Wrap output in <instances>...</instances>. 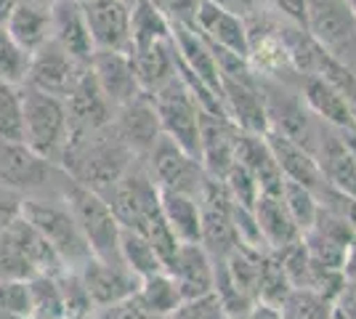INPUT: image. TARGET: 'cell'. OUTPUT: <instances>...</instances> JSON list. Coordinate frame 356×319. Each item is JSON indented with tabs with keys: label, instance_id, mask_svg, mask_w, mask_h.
I'll list each match as a JSON object with an SVG mask.
<instances>
[{
	"label": "cell",
	"instance_id": "6da1fadb",
	"mask_svg": "<svg viewBox=\"0 0 356 319\" xmlns=\"http://www.w3.org/2000/svg\"><path fill=\"white\" fill-rule=\"evenodd\" d=\"M136 160L138 157L115 136V131L109 125L99 133L70 141L59 167L70 181L80 183L90 192L106 195Z\"/></svg>",
	"mask_w": 356,
	"mask_h": 319
},
{
	"label": "cell",
	"instance_id": "7a4b0ae2",
	"mask_svg": "<svg viewBox=\"0 0 356 319\" xmlns=\"http://www.w3.org/2000/svg\"><path fill=\"white\" fill-rule=\"evenodd\" d=\"M70 138L72 133L64 99L22 85V141L59 167Z\"/></svg>",
	"mask_w": 356,
	"mask_h": 319
},
{
	"label": "cell",
	"instance_id": "3957f363",
	"mask_svg": "<svg viewBox=\"0 0 356 319\" xmlns=\"http://www.w3.org/2000/svg\"><path fill=\"white\" fill-rule=\"evenodd\" d=\"M22 218L51 245L67 272H77L93 256L74 215L64 202H45V199H22L19 202Z\"/></svg>",
	"mask_w": 356,
	"mask_h": 319
},
{
	"label": "cell",
	"instance_id": "277c9868",
	"mask_svg": "<svg viewBox=\"0 0 356 319\" xmlns=\"http://www.w3.org/2000/svg\"><path fill=\"white\" fill-rule=\"evenodd\" d=\"M306 30L330 59L356 77V16L346 0H306Z\"/></svg>",
	"mask_w": 356,
	"mask_h": 319
},
{
	"label": "cell",
	"instance_id": "5b68a950",
	"mask_svg": "<svg viewBox=\"0 0 356 319\" xmlns=\"http://www.w3.org/2000/svg\"><path fill=\"white\" fill-rule=\"evenodd\" d=\"M258 88H261L264 106H266V133H280L287 141H293V144H298V147H303V149H309L314 154L322 122L316 120L309 112V106L303 104L300 91L293 88V85L264 80V77H258Z\"/></svg>",
	"mask_w": 356,
	"mask_h": 319
},
{
	"label": "cell",
	"instance_id": "8992f818",
	"mask_svg": "<svg viewBox=\"0 0 356 319\" xmlns=\"http://www.w3.org/2000/svg\"><path fill=\"white\" fill-rule=\"evenodd\" d=\"M67 183L70 186L64 189V205L74 215L90 253L96 259L120 261V231H122V227L115 218L112 208L106 205V199L99 192H90L80 183Z\"/></svg>",
	"mask_w": 356,
	"mask_h": 319
},
{
	"label": "cell",
	"instance_id": "52a82bcc",
	"mask_svg": "<svg viewBox=\"0 0 356 319\" xmlns=\"http://www.w3.org/2000/svg\"><path fill=\"white\" fill-rule=\"evenodd\" d=\"M102 197L112 208L120 227L134 229V231H141L149 218L160 211V189L152 181L147 165H144V157H138L134 165L125 170V176Z\"/></svg>",
	"mask_w": 356,
	"mask_h": 319
},
{
	"label": "cell",
	"instance_id": "ba28073f",
	"mask_svg": "<svg viewBox=\"0 0 356 319\" xmlns=\"http://www.w3.org/2000/svg\"><path fill=\"white\" fill-rule=\"evenodd\" d=\"M144 165L160 192H181V195L200 197L202 186L208 181V173L200 165V160L186 149H181L168 136H160L154 141V147L144 157Z\"/></svg>",
	"mask_w": 356,
	"mask_h": 319
},
{
	"label": "cell",
	"instance_id": "9c48e42d",
	"mask_svg": "<svg viewBox=\"0 0 356 319\" xmlns=\"http://www.w3.org/2000/svg\"><path fill=\"white\" fill-rule=\"evenodd\" d=\"M157 117H160V128L163 136L173 138L181 149L197 157V147H200V115L202 109L197 104L192 91L184 85V80L176 77L173 83H168L165 88L152 96Z\"/></svg>",
	"mask_w": 356,
	"mask_h": 319
},
{
	"label": "cell",
	"instance_id": "30bf717a",
	"mask_svg": "<svg viewBox=\"0 0 356 319\" xmlns=\"http://www.w3.org/2000/svg\"><path fill=\"white\" fill-rule=\"evenodd\" d=\"M77 277L83 282V288L88 293L93 311L96 309H104V306L120 304L125 298H134L136 290H138V277H136L122 261H104L90 256L80 269Z\"/></svg>",
	"mask_w": 356,
	"mask_h": 319
},
{
	"label": "cell",
	"instance_id": "8fae6325",
	"mask_svg": "<svg viewBox=\"0 0 356 319\" xmlns=\"http://www.w3.org/2000/svg\"><path fill=\"white\" fill-rule=\"evenodd\" d=\"M88 67L77 64V61L59 48L54 40H48L40 51H35L30 59V72H27V83L30 88H38L51 96L67 99L74 91V85L80 83V77L86 75Z\"/></svg>",
	"mask_w": 356,
	"mask_h": 319
},
{
	"label": "cell",
	"instance_id": "7c38bea8",
	"mask_svg": "<svg viewBox=\"0 0 356 319\" xmlns=\"http://www.w3.org/2000/svg\"><path fill=\"white\" fill-rule=\"evenodd\" d=\"M221 104L223 115L234 122L239 131L266 136V106H264V96L258 88V77L252 72L242 77L221 75Z\"/></svg>",
	"mask_w": 356,
	"mask_h": 319
},
{
	"label": "cell",
	"instance_id": "4fadbf2b",
	"mask_svg": "<svg viewBox=\"0 0 356 319\" xmlns=\"http://www.w3.org/2000/svg\"><path fill=\"white\" fill-rule=\"evenodd\" d=\"M354 240L356 234L351 231V227L330 208H319L314 224L300 234V243L306 247L309 259L325 269H338V272L346 259V250Z\"/></svg>",
	"mask_w": 356,
	"mask_h": 319
},
{
	"label": "cell",
	"instance_id": "5bb4252c",
	"mask_svg": "<svg viewBox=\"0 0 356 319\" xmlns=\"http://www.w3.org/2000/svg\"><path fill=\"white\" fill-rule=\"evenodd\" d=\"M64 104H67V115H70V133H72L70 141L104 131L112 125V117H115V106L106 101V96L96 85L90 69H86V75L80 77L74 91L64 99Z\"/></svg>",
	"mask_w": 356,
	"mask_h": 319
},
{
	"label": "cell",
	"instance_id": "9a60e30c",
	"mask_svg": "<svg viewBox=\"0 0 356 319\" xmlns=\"http://www.w3.org/2000/svg\"><path fill=\"white\" fill-rule=\"evenodd\" d=\"M237 136L239 128L226 115L202 112L200 115V147L197 160L205 167L210 179H223L229 167L234 165L237 154Z\"/></svg>",
	"mask_w": 356,
	"mask_h": 319
},
{
	"label": "cell",
	"instance_id": "2e32d148",
	"mask_svg": "<svg viewBox=\"0 0 356 319\" xmlns=\"http://www.w3.org/2000/svg\"><path fill=\"white\" fill-rule=\"evenodd\" d=\"M59 170L61 167L48 163L24 141H3L0 138V186L14 189V192L40 189Z\"/></svg>",
	"mask_w": 356,
	"mask_h": 319
},
{
	"label": "cell",
	"instance_id": "e0dca14e",
	"mask_svg": "<svg viewBox=\"0 0 356 319\" xmlns=\"http://www.w3.org/2000/svg\"><path fill=\"white\" fill-rule=\"evenodd\" d=\"M314 157L319 163V170L325 176L327 186L356 199V152L351 147L348 133L322 125Z\"/></svg>",
	"mask_w": 356,
	"mask_h": 319
},
{
	"label": "cell",
	"instance_id": "ac0fdd59",
	"mask_svg": "<svg viewBox=\"0 0 356 319\" xmlns=\"http://www.w3.org/2000/svg\"><path fill=\"white\" fill-rule=\"evenodd\" d=\"M112 131L136 157H147V152L154 147V141L163 136L160 117H157L152 96L141 93V96H136L134 101L115 109Z\"/></svg>",
	"mask_w": 356,
	"mask_h": 319
},
{
	"label": "cell",
	"instance_id": "d6986e66",
	"mask_svg": "<svg viewBox=\"0 0 356 319\" xmlns=\"http://www.w3.org/2000/svg\"><path fill=\"white\" fill-rule=\"evenodd\" d=\"M86 8L90 40L96 51L131 54V6L122 0H90Z\"/></svg>",
	"mask_w": 356,
	"mask_h": 319
},
{
	"label": "cell",
	"instance_id": "ffe728a7",
	"mask_svg": "<svg viewBox=\"0 0 356 319\" xmlns=\"http://www.w3.org/2000/svg\"><path fill=\"white\" fill-rule=\"evenodd\" d=\"M165 272L173 277L178 293L184 301L213 295L216 285V259L200 243H186L176 250L173 261L165 266Z\"/></svg>",
	"mask_w": 356,
	"mask_h": 319
},
{
	"label": "cell",
	"instance_id": "44dd1931",
	"mask_svg": "<svg viewBox=\"0 0 356 319\" xmlns=\"http://www.w3.org/2000/svg\"><path fill=\"white\" fill-rule=\"evenodd\" d=\"M298 91H300L303 104L309 106V112L322 125L332 128V131H341V133H356V120L348 99L327 77L306 75L300 80Z\"/></svg>",
	"mask_w": 356,
	"mask_h": 319
},
{
	"label": "cell",
	"instance_id": "7402d4cb",
	"mask_svg": "<svg viewBox=\"0 0 356 319\" xmlns=\"http://www.w3.org/2000/svg\"><path fill=\"white\" fill-rule=\"evenodd\" d=\"M51 40L83 67H90V61L96 56L88 22H86V8L74 0H56L51 6Z\"/></svg>",
	"mask_w": 356,
	"mask_h": 319
},
{
	"label": "cell",
	"instance_id": "603a6c76",
	"mask_svg": "<svg viewBox=\"0 0 356 319\" xmlns=\"http://www.w3.org/2000/svg\"><path fill=\"white\" fill-rule=\"evenodd\" d=\"M88 69L90 75H93V80H96V85L106 96V101L115 106V109H120V106L128 104V101H134L136 96H141L131 54L96 51V56H93Z\"/></svg>",
	"mask_w": 356,
	"mask_h": 319
},
{
	"label": "cell",
	"instance_id": "cb8c5ba5",
	"mask_svg": "<svg viewBox=\"0 0 356 319\" xmlns=\"http://www.w3.org/2000/svg\"><path fill=\"white\" fill-rule=\"evenodd\" d=\"M194 30L200 32L210 46L232 51L237 56H248V22L242 16L223 11L205 0H197Z\"/></svg>",
	"mask_w": 356,
	"mask_h": 319
},
{
	"label": "cell",
	"instance_id": "d4e9b609",
	"mask_svg": "<svg viewBox=\"0 0 356 319\" xmlns=\"http://www.w3.org/2000/svg\"><path fill=\"white\" fill-rule=\"evenodd\" d=\"M131 61H134L138 88L147 96H154L160 88H165L168 83H173L178 77V59L173 38L165 40V43H154V46L134 48Z\"/></svg>",
	"mask_w": 356,
	"mask_h": 319
},
{
	"label": "cell",
	"instance_id": "484cf974",
	"mask_svg": "<svg viewBox=\"0 0 356 319\" xmlns=\"http://www.w3.org/2000/svg\"><path fill=\"white\" fill-rule=\"evenodd\" d=\"M252 215H255L258 231L264 237V245L271 253H282L290 245L300 243V229L290 218V213H287L280 195L261 192L255 205H252Z\"/></svg>",
	"mask_w": 356,
	"mask_h": 319
},
{
	"label": "cell",
	"instance_id": "4316f807",
	"mask_svg": "<svg viewBox=\"0 0 356 319\" xmlns=\"http://www.w3.org/2000/svg\"><path fill=\"white\" fill-rule=\"evenodd\" d=\"M3 27L32 56L51 40V6L38 0H16Z\"/></svg>",
	"mask_w": 356,
	"mask_h": 319
},
{
	"label": "cell",
	"instance_id": "83f0119b",
	"mask_svg": "<svg viewBox=\"0 0 356 319\" xmlns=\"http://www.w3.org/2000/svg\"><path fill=\"white\" fill-rule=\"evenodd\" d=\"M234 163H239V165H245L250 170L252 179L258 181V189H261V192H268V195H280V192H282V183H284L282 170H280L274 154H271V147H268L266 136L239 131Z\"/></svg>",
	"mask_w": 356,
	"mask_h": 319
},
{
	"label": "cell",
	"instance_id": "f1b7e54d",
	"mask_svg": "<svg viewBox=\"0 0 356 319\" xmlns=\"http://www.w3.org/2000/svg\"><path fill=\"white\" fill-rule=\"evenodd\" d=\"M266 141L271 147V154L277 160V165L282 170L284 181H296L306 189H312L314 195L325 186V176L319 170V163L309 149L298 147L293 141H287L280 133H266Z\"/></svg>",
	"mask_w": 356,
	"mask_h": 319
},
{
	"label": "cell",
	"instance_id": "f546056e",
	"mask_svg": "<svg viewBox=\"0 0 356 319\" xmlns=\"http://www.w3.org/2000/svg\"><path fill=\"white\" fill-rule=\"evenodd\" d=\"M160 211L178 243H200V199L181 192H160Z\"/></svg>",
	"mask_w": 356,
	"mask_h": 319
},
{
	"label": "cell",
	"instance_id": "4dcf8cb0",
	"mask_svg": "<svg viewBox=\"0 0 356 319\" xmlns=\"http://www.w3.org/2000/svg\"><path fill=\"white\" fill-rule=\"evenodd\" d=\"M173 38V24L152 0H136L131 6V51L154 46Z\"/></svg>",
	"mask_w": 356,
	"mask_h": 319
},
{
	"label": "cell",
	"instance_id": "1f68e13d",
	"mask_svg": "<svg viewBox=\"0 0 356 319\" xmlns=\"http://www.w3.org/2000/svg\"><path fill=\"white\" fill-rule=\"evenodd\" d=\"M136 298H138V304L144 306L152 317L157 319H168L178 306L184 304L176 282H173V277L168 272H157L147 277V279H141L138 290H136Z\"/></svg>",
	"mask_w": 356,
	"mask_h": 319
},
{
	"label": "cell",
	"instance_id": "d6a6232c",
	"mask_svg": "<svg viewBox=\"0 0 356 319\" xmlns=\"http://www.w3.org/2000/svg\"><path fill=\"white\" fill-rule=\"evenodd\" d=\"M120 261H122L138 279H147L152 274L165 272L157 250L152 247V243H149L141 231H134V229H122V231H120Z\"/></svg>",
	"mask_w": 356,
	"mask_h": 319
},
{
	"label": "cell",
	"instance_id": "836d02e7",
	"mask_svg": "<svg viewBox=\"0 0 356 319\" xmlns=\"http://www.w3.org/2000/svg\"><path fill=\"white\" fill-rule=\"evenodd\" d=\"M30 319H67L59 274L30 277Z\"/></svg>",
	"mask_w": 356,
	"mask_h": 319
},
{
	"label": "cell",
	"instance_id": "e575fe53",
	"mask_svg": "<svg viewBox=\"0 0 356 319\" xmlns=\"http://www.w3.org/2000/svg\"><path fill=\"white\" fill-rule=\"evenodd\" d=\"M293 293V285L287 279L282 261L277 253L268 250L261 261V277H258V304L271 306V309H282L287 295Z\"/></svg>",
	"mask_w": 356,
	"mask_h": 319
},
{
	"label": "cell",
	"instance_id": "d590c367",
	"mask_svg": "<svg viewBox=\"0 0 356 319\" xmlns=\"http://www.w3.org/2000/svg\"><path fill=\"white\" fill-rule=\"evenodd\" d=\"M280 197H282L284 208L290 213V218L296 221V227L300 229V234H303V231L314 224L316 213L322 208V205H319V197L314 195L312 189H306V186H300V183H296V181H284Z\"/></svg>",
	"mask_w": 356,
	"mask_h": 319
},
{
	"label": "cell",
	"instance_id": "8d00e7d4",
	"mask_svg": "<svg viewBox=\"0 0 356 319\" xmlns=\"http://www.w3.org/2000/svg\"><path fill=\"white\" fill-rule=\"evenodd\" d=\"M30 54L0 24V80H6L11 85H24L27 72H30Z\"/></svg>",
	"mask_w": 356,
	"mask_h": 319
},
{
	"label": "cell",
	"instance_id": "74e56055",
	"mask_svg": "<svg viewBox=\"0 0 356 319\" xmlns=\"http://www.w3.org/2000/svg\"><path fill=\"white\" fill-rule=\"evenodd\" d=\"M282 319H330L332 317V301L314 290H293L282 304Z\"/></svg>",
	"mask_w": 356,
	"mask_h": 319
},
{
	"label": "cell",
	"instance_id": "f35d334b",
	"mask_svg": "<svg viewBox=\"0 0 356 319\" xmlns=\"http://www.w3.org/2000/svg\"><path fill=\"white\" fill-rule=\"evenodd\" d=\"M0 138L22 141V85L0 80Z\"/></svg>",
	"mask_w": 356,
	"mask_h": 319
},
{
	"label": "cell",
	"instance_id": "ab89813d",
	"mask_svg": "<svg viewBox=\"0 0 356 319\" xmlns=\"http://www.w3.org/2000/svg\"><path fill=\"white\" fill-rule=\"evenodd\" d=\"M59 288H61V298H64L67 319H90V314H93V304H90L88 293H86V288H83V282H80L77 272H61Z\"/></svg>",
	"mask_w": 356,
	"mask_h": 319
},
{
	"label": "cell",
	"instance_id": "60d3db41",
	"mask_svg": "<svg viewBox=\"0 0 356 319\" xmlns=\"http://www.w3.org/2000/svg\"><path fill=\"white\" fill-rule=\"evenodd\" d=\"M0 311L30 319V279H0Z\"/></svg>",
	"mask_w": 356,
	"mask_h": 319
},
{
	"label": "cell",
	"instance_id": "b9f144b4",
	"mask_svg": "<svg viewBox=\"0 0 356 319\" xmlns=\"http://www.w3.org/2000/svg\"><path fill=\"white\" fill-rule=\"evenodd\" d=\"M223 183H226L232 199H234L237 205H245V208H252L258 195H261L258 181L252 179V173L245 165H239V163H234V165L229 167V173L223 176Z\"/></svg>",
	"mask_w": 356,
	"mask_h": 319
},
{
	"label": "cell",
	"instance_id": "7bdbcfd3",
	"mask_svg": "<svg viewBox=\"0 0 356 319\" xmlns=\"http://www.w3.org/2000/svg\"><path fill=\"white\" fill-rule=\"evenodd\" d=\"M168 319H229V317H226V311H223V306L218 304L216 295H205V298L184 301Z\"/></svg>",
	"mask_w": 356,
	"mask_h": 319
},
{
	"label": "cell",
	"instance_id": "ee69618b",
	"mask_svg": "<svg viewBox=\"0 0 356 319\" xmlns=\"http://www.w3.org/2000/svg\"><path fill=\"white\" fill-rule=\"evenodd\" d=\"M93 319H157L152 317L144 306L138 304V298H125V301H120V304H112V306H104V309H96Z\"/></svg>",
	"mask_w": 356,
	"mask_h": 319
},
{
	"label": "cell",
	"instance_id": "f6af8a7d",
	"mask_svg": "<svg viewBox=\"0 0 356 319\" xmlns=\"http://www.w3.org/2000/svg\"><path fill=\"white\" fill-rule=\"evenodd\" d=\"M341 277H343V290L356 301V240L348 245V250H346V259H343V266H341Z\"/></svg>",
	"mask_w": 356,
	"mask_h": 319
},
{
	"label": "cell",
	"instance_id": "bcb514c9",
	"mask_svg": "<svg viewBox=\"0 0 356 319\" xmlns=\"http://www.w3.org/2000/svg\"><path fill=\"white\" fill-rule=\"evenodd\" d=\"M205 3H213V6H218L223 11H232V14L242 16V19H248L264 6L261 0H205Z\"/></svg>",
	"mask_w": 356,
	"mask_h": 319
},
{
	"label": "cell",
	"instance_id": "7dc6e473",
	"mask_svg": "<svg viewBox=\"0 0 356 319\" xmlns=\"http://www.w3.org/2000/svg\"><path fill=\"white\" fill-rule=\"evenodd\" d=\"M242 319H282V311H280V309H271V306L255 304L250 314Z\"/></svg>",
	"mask_w": 356,
	"mask_h": 319
},
{
	"label": "cell",
	"instance_id": "c3c4849f",
	"mask_svg": "<svg viewBox=\"0 0 356 319\" xmlns=\"http://www.w3.org/2000/svg\"><path fill=\"white\" fill-rule=\"evenodd\" d=\"M14 6H16V0H0V24L8 19V14H11Z\"/></svg>",
	"mask_w": 356,
	"mask_h": 319
},
{
	"label": "cell",
	"instance_id": "681fc988",
	"mask_svg": "<svg viewBox=\"0 0 356 319\" xmlns=\"http://www.w3.org/2000/svg\"><path fill=\"white\" fill-rule=\"evenodd\" d=\"M346 3H348V8H351V11H354V16H356V0H346Z\"/></svg>",
	"mask_w": 356,
	"mask_h": 319
},
{
	"label": "cell",
	"instance_id": "f907efd6",
	"mask_svg": "<svg viewBox=\"0 0 356 319\" xmlns=\"http://www.w3.org/2000/svg\"><path fill=\"white\" fill-rule=\"evenodd\" d=\"M38 3H45V6H54L56 0H38Z\"/></svg>",
	"mask_w": 356,
	"mask_h": 319
},
{
	"label": "cell",
	"instance_id": "816d5d0a",
	"mask_svg": "<svg viewBox=\"0 0 356 319\" xmlns=\"http://www.w3.org/2000/svg\"><path fill=\"white\" fill-rule=\"evenodd\" d=\"M74 3H80V6H88L90 0H74Z\"/></svg>",
	"mask_w": 356,
	"mask_h": 319
},
{
	"label": "cell",
	"instance_id": "f5cc1de1",
	"mask_svg": "<svg viewBox=\"0 0 356 319\" xmlns=\"http://www.w3.org/2000/svg\"><path fill=\"white\" fill-rule=\"evenodd\" d=\"M122 3H128V6H134V3H136V0H122Z\"/></svg>",
	"mask_w": 356,
	"mask_h": 319
}]
</instances>
